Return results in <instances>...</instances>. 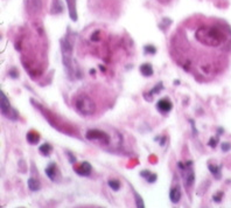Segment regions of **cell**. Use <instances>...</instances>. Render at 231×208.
I'll list each match as a JSON object with an SVG mask.
<instances>
[{"mask_svg":"<svg viewBox=\"0 0 231 208\" xmlns=\"http://www.w3.org/2000/svg\"><path fill=\"white\" fill-rule=\"evenodd\" d=\"M169 200L173 203H179L181 200V191L179 187H173L169 192Z\"/></svg>","mask_w":231,"mask_h":208,"instance_id":"12","label":"cell"},{"mask_svg":"<svg viewBox=\"0 0 231 208\" xmlns=\"http://www.w3.org/2000/svg\"><path fill=\"white\" fill-rule=\"evenodd\" d=\"M90 73H91V74H92V75H94V74H95V73H96V71H95V69H91V70H90Z\"/></svg>","mask_w":231,"mask_h":208,"instance_id":"32","label":"cell"},{"mask_svg":"<svg viewBox=\"0 0 231 208\" xmlns=\"http://www.w3.org/2000/svg\"><path fill=\"white\" fill-rule=\"evenodd\" d=\"M91 170H92V167H91V165L88 161H83L79 166H75L74 167L75 173L78 174V175H82V176L89 175L91 173Z\"/></svg>","mask_w":231,"mask_h":208,"instance_id":"9","label":"cell"},{"mask_svg":"<svg viewBox=\"0 0 231 208\" xmlns=\"http://www.w3.org/2000/svg\"><path fill=\"white\" fill-rule=\"evenodd\" d=\"M134 196H135V205H137L138 208H144V207H145L142 199L140 198V195H139L138 193H134Z\"/></svg>","mask_w":231,"mask_h":208,"instance_id":"22","label":"cell"},{"mask_svg":"<svg viewBox=\"0 0 231 208\" xmlns=\"http://www.w3.org/2000/svg\"><path fill=\"white\" fill-rule=\"evenodd\" d=\"M0 108H1L3 116H5L6 118H8V119H11V121L18 119V117H19L18 111L11 106V103H10L7 96L5 95L4 91H0Z\"/></svg>","mask_w":231,"mask_h":208,"instance_id":"3","label":"cell"},{"mask_svg":"<svg viewBox=\"0 0 231 208\" xmlns=\"http://www.w3.org/2000/svg\"><path fill=\"white\" fill-rule=\"evenodd\" d=\"M39 140H40V136H39L38 132H35V131H29V132L27 133V141L29 143V144L35 145V144L39 143Z\"/></svg>","mask_w":231,"mask_h":208,"instance_id":"15","label":"cell"},{"mask_svg":"<svg viewBox=\"0 0 231 208\" xmlns=\"http://www.w3.org/2000/svg\"><path fill=\"white\" fill-rule=\"evenodd\" d=\"M217 143H218V138H217V137H213V138H210V140L208 141V145H209L210 147H216Z\"/></svg>","mask_w":231,"mask_h":208,"instance_id":"25","label":"cell"},{"mask_svg":"<svg viewBox=\"0 0 231 208\" xmlns=\"http://www.w3.org/2000/svg\"><path fill=\"white\" fill-rule=\"evenodd\" d=\"M223 132H224V130H223V128H218V129H217V135H218V136H221V135H223Z\"/></svg>","mask_w":231,"mask_h":208,"instance_id":"31","label":"cell"},{"mask_svg":"<svg viewBox=\"0 0 231 208\" xmlns=\"http://www.w3.org/2000/svg\"><path fill=\"white\" fill-rule=\"evenodd\" d=\"M68 5L69 16L72 21H77V11H76V0H66Z\"/></svg>","mask_w":231,"mask_h":208,"instance_id":"11","label":"cell"},{"mask_svg":"<svg viewBox=\"0 0 231 208\" xmlns=\"http://www.w3.org/2000/svg\"><path fill=\"white\" fill-rule=\"evenodd\" d=\"M66 153H67V156L69 157V161H70V164H75V163H76V158L74 157V154H72L70 151H66Z\"/></svg>","mask_w":231,"mask_h":208,"instance_id":"28","label":"cell"},{"mask_svg":"<svg viewBox=\"0 0 231 208\" xmlns=\"http://www.w3.org/2000/svg\"><path fill=\"white\" fill-rule=\"evenodd\" d=\"M152 173L150 172V170H142L141 172H140V175L142 176V178H145V179H147V178L151 175Z\"/></svg>","mask_w":231,"mask_h":208,"instance_id":"26","label":"cell"},{"mask_svg":"<svg viewBox=\"0 0 231 208\" xmlns=\"http://www.w3.org/2000/svg\"><path fill=\"white\" fill-rule=\"evenodd\" d=\"M172 108H173V104H172L170 100L167 97L159 100V102L157 103V109L160 112H169L172 110Z\"/></svg>","mask_w":231,"mask_h":208,"instance_id":"10","label":"cell"},{"mask_svg":"<svg viewBox=\"0 0 231 208\" xmlns=\"http://www.w3.org/2000/svg\"><path fill=\"white\" fill-rule=\"evenodd\" d=\"M63 12V6L59 0H54L51 4V8H50V13L51 14H59Z\"/></svg>","mask_w":231,"mask_h":208,"instance_id":"16","label":"cell"},{"mask_svg":"<svg viewBox=\"0 0 231 208\" xmlns=\"http://www.w3.org/2000/svg\"><path fill=\"white\" fill-rule=\"evenodd\" d=\"M221 148H222V151H223V152H228V151H230L231 145H230V143L224 141V143L221 144Z\"/></svg>","mask_w":231,"mask_h":208,"instance_id":"24","label":"cell"},{"mask_svg":"<svg viewBox=\"0 0 231 208\" xmlns=\"http://www.w3.org/2000/svg\"><path fill=\"white\" fill-rule=\"evenodd\" d=\"M97 35H99V33H98V31H97V32H95V33H94V34H92V35H91V38H90V40H91V41H98V40H99V36H98V38H97Z\"/></svg>","mask_w":231,"mask_h":208,"instance_id":"30","label":"cell"},{"mask_svg":"<svg viewBox=\"0 0 231 208\" xmlns=\"http://www.w3.org/2000/svg\"><path fill=\"white\" fill-rule=\"evenodd\" d=\"M51 146L48 144V143H44V144H42L40 147H39V152L42 154V156H44V157H48L50 153H51Z\"/></svg>","mask_w":231,"mask_h":208,"instance_id":"17","label":"cell"},{"mask_svg":"<svg viewBox=\"0 0 231 208\" xmlns=\"http://www.w3.org/2000/svg\"><path fill=\"white\" fill-rule=\"evenodd\" d=\"M27 184H28V188H29L32 192H38L41 188V183L36 179V178H29Z\"/></svg>","mask_w":231,"mask_h":208,"instance_id":"13","label":"cell"},{"mask_svg":"<svg viewBox=\"0 0 231 208\" xmlns=\"http://www.w3.org/2000/svg\"><path fill=\"white\" fill-rule=\"evenodd\" d=\"M85 138L89 140H99L104 144L109 143V136L106 132L102 130H89L85 133Z\"/></svg>","mask_w":231,"mask_h":208,"instance_id":"6","label":"cell"},{"mask_svg":"<svg viewBox=\"0 0 231 208\" xmlns=\"http://www.w3.org/2000/svg\"><path fill=\"white\" fill-rule=\"evenodd\" d=\"M44 172H46L47 176L49 178L50 180H53L54 183H60L61 181V173L59 171V167H57L56 163H54V161L50 163L47 166V168L44 170Z\"/></svg>","mask_w":231,"mask_h":208,"instance_id":"7","label":"cell"},{"mask_svg":"<svg viewBox=\"0 0 231 208\" xmlns=\"http://www.w3.org/2000/svg\"><path fill=\"white\" fill-rule=\"evenodd\" d=\"M139 70H140V73L144 76H146V77H151L153 75V68H152V65H150V63L141 65L140 68H139Z\"/></svg>","mask_w":231,"mask_h":208,"instance_id":"14","label":"cell"},{"mask_svg":"<svg viewBox=\"0 0 231 208\" xmlns=\"http://www.w3.org/2000/svg\"><path fill=\"white\" fill-rule=\"evenodd\" d=\"M26 7L29 13L36 14L41 11L42 3H41V0H26Z\"/></svg>","mask_w":231,"mask_h":208,"instance_id":"8","label":"cell"},{"mask_svg":"<svg viewBox=\"0 0 231 208\" xmlns=\"http://www.w3.org/2000/svg\"><path fill=\"white\" fill-rule=\"evenodd\" d=\"M222 199H223V192H217L216 194L213 195V200H214L215 202H217V203L221 202Z\"/></svg>","mask_w":231,"mask_h":208,"instance_id":"23","label":"cell"},{"mask_svg":"<svg viewBox=\"0 0 231 208\" xmlns=\"http://www.w3.org/2000/svg\"><path fill=\"white\" fill-rule=\"evenodd\" d=\"M107 185H109L110 188L113 189V191H119V189H120V183H119L118 180H116V179H111V180H109Z\"/></svg>","mask_w":231,"mask_h":208,"instance_id":"19","label":"cell"},{"mask_svg":"<svg viewBox=\"0 0 231 208\" xmlns=\"http://www.w3.org/2000/svg\"><path fill=\"white\" fill-rule=\"evenodd\" d=\"M144 51H145V54H148V55H154L157 53V48L152 45H147L144 47Z\"/></svg>","mask_w":231,"mask_h":208,"instance_id":"20","label":"cell"},{"mask_svg":"<svg viewBox=\"0 0 231 208\" xmlns=\"http://www.w3.org/2000/svg\"><path fill=\"white\" fill-rule=\"evenodd\" d=\"M60 43H61V51H62L63 65H64L66 69L70 73V71H72V67H71V51H72V47L68 42L67 39H61Z\"/></svg>","mask_w":231,"mask_h":208,"instance_id":"4","label":"cell"},{"mask_svg":"<svg viewBox=\"0 0 231 208\" xmlns=\"http://www.w3.org/2000/svg\"><path fill=\"white\" fill-rule=\"evenodd\" d=\"M162 89H163V84H162L161 82H159V83H158V84H157V85H155V86H154V88L152 89V90L150 91V94H151V95H154V94H159V93H160V91L162 90Z\"/></svg>","mask_w":231,"mask_h":208,"instance_id":"21","label":"cell"},{"mask_svg":"<svg viewBox=\"0 0 231 208\" xmlns=\"http://www.w3.org/2000/svg\"><path fill=\"white\" fill-rule=\"evenodd\" d=\"M209 171L213 173V175L216 178V179H221V166H215V165H209L208 166Z\"/></svg>","mask_w":231,"mask_h":208,"instance_id":"18","label":"cell"},{"mask_svg":"<svg viewBox=\"0 0 231 208\" xmlns=\"http://www.w3.org/2000/svg\"><path fill=\"white\" fill-rule=\"evenodd\" d=\"M75 109L83 116H91L96 111V104L95 102L84 94H81L77 96V98L74 102Z\"/></svg>","mask_w":231,"mask_h":208,"instance_id":"2","label":"cell"},{"mask_svg":"<svg viewBox=\"0 0 231 208\" xmlns=\"http://www.w3.org/2000/svg\"><path fill=\"white\" fill-rule=\"evenodd\" d=\"M10 76H11L12 78H18V77H19V74H18V71H16L15 69H14V70L12 69V70L10 71Z\"/></svg>","mask_w":231,"mask_h":208,"instance_id":"29","label":"cell"},{"mask_svg":"<svg viewBox=\"0 0 231 208\" xmlns=\"http://www.w3.org/2000/svg\"><path fill=\"white\" fill-rule=\"evenodd\" d=\"M157 179H158V176H157V174H151L148 178H147V183H150V184H153V183H155L157 181Z\"/></svg>","mask_w":231,"mask_h":208,"instance_id":"27","label":"cell"},{"mask_svg":"<svg viewBox=\"0 0 231 208\" xmlns=\"http://www.w3.org/2000/svg\"><path fill=\"white\" fill-rule=\"evenodd\" d=\"M196 39L206 46L217 47L225 40V36L216 27H202L196 32Z\"/></svg>","mask_w":231,"mask_h":208,"instance_id":"1","label":"cell"},{"mask_svg":"<svg viewBox=\"0 0 231 208\" xmlns=\"http://www.w3.org/2000/svg\"><path fill=\"white\" fill-rule=\"evenodd\" d=\"M187 167L185 170H181V173H182V179H183V184H185V187L186 188H189L190 186H193L194 184V180H195V174H194V171L191 168L193 166V161L191 160H188L186 163Z\"/></svg>","mask_w":231,"mask_h":208,"instance_id":"5","label":"cell"}]
</instances>
